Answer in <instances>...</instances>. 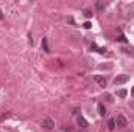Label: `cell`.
<instances>
[{"label":"cell","instance_id":"1","mask_svg":"<svg viewBox=\"0 0 134 132\" xmlns=\"http://www.w3.org/2000/svg\"><path fill=\"white\" fill-rule=\"evenodd\" d=\"M114 120H116V126H119V128H126L128 126V120L123 115H117V118H114Z\"/></svg>","mask_w":134,"mask_h":132},{"label":"cell","instance_id":"2","mask_svg":"<svg viewBox=\"0 0 134 132\" xmlns=\"http://www.w3.org/2000/svg\"><path fill=\"white\" fill-rule=\"evenodd\" d=\"M130 81V75H119L116 79H114V84L116 86H120V84H125Z\"/></svg>","mask_w":134,"mask_h":132},{"label":"cell","instance_id":"3","mask_svg":"<svg viewBox=\"0 0 134 132\" xmlns=\"http://www.w3.org/2000/svg\"><path fill=\"white\" fill-rule=\"evenodd\" d=\"M94 79H95V82H97L100 87H106V84H108L106 78H105V76H101V75H95V76H94Z\"/></svg>","mask_w":134,"mask_h":132},{"label":"cell","instance_id":"4","mask_svg":"<svg viewBox=\"0 0 134 132\" xmlns=\"http://www.w3.org/2000/svg\"><path fill=\"white\" fill-rule=\"evenodd\" d=\"M42 128H44V129H47V131H50V129H53V128H55V121H53L52 118H45V120L42 121Z\"/></svg>","mask_w":134,"mask_h":132},{"label":"cell","instance_id":"5","mask_svg":"<svg viewBox=\"0 0 134 132\" xmlns=\"http://www.w3.org/2000/svg\"><path fill=\"white\" fill-rule=\"evenodd\" d=\"M76 123H78V126H80V128H87V126H89V123L86 121V118H84V117H81V115H78V117H76Z\"/></svg>","mask_w":134,"mask_h":132},{"label":"cell","instance_id":"6","mask_svg":"<svg viewBox=\"0 0 134 132\" xmlns=\"http://www.w3.org/2000/svg\"><path fill=\"white\" fill-rule=\"evenodd\" d=\"M41 47H42V50H44L45 53H50V47H48V40H47V37H42Z\"/></svg>","mask_w":134,"mask_h":132},{"label":"cell","instance_id":"7","mask_svg":"<svg viewBox=\"0 0 134 132\" xmlns=\"http://www.w3.org/2000/svg\"><path fill=\"white\" fill-rule=\"evenodd\" d=\"M97 110H98V115H100V117H105V115L108 114V112H106V107H105L101 103L97 104Z\"/></svg>","mask_w":134,"mask_h":132},{"label":"cell","instance_id":"8","mask_svg":"<svg viewBox=\"0 0 134 132\" xmlns=\"http://www.w3.org/2000/svg\"><path fill=\"white\" fill-rule=\"evenodd\" d=\"M108 129H109V131H114V129H116V120H114V118H111V120L108 121Z\"/></svg>","mask_w":134,"mask_h":132},{"label":"cell","instance_id":"9","mask_svg":"<svg viewBox=\"0 0 134 132\" xmlns=\"http://www.w3.org/2000/svg\"><path fill=\"white\" fill-rule=\"evenodd\" d=\"M105 6H106V5H105L103 2H97V3H95V8H97V11H103V9H105Z\"/></svg>","mask_w":134,"mask_h":132},{"label":"cell","instance_id":"10","mask_svg":"<svg viewBox=\"0 0 134 132\" xmlns=\"http://www.w3.org/2000/svg\"><path fill=\"white\" fill-rule=\"evenodd\" d=\"M117 95H119V96H120V98H125V96H126V95H128V92H126V90H125V89H122V90H119V93H117Z\"/></svg>","mask_w":134,"mask_h":132},{"label":"cell","instance_id":"11","mask_svg":"<svg viewBox=\"0 0 134 132\" xmlns=\"http://www.w3.org/2000/svg\"><path fill=\"white\" fill-rule=\"evenodd\" d=\"M117 40H119V42H123V44H125V42H128V40H126V37H125L123 34H120V36L117 37Z\"/></svg>","mask_w":134,"mask_h":132},{"label":"cell","instance_id":"12","mask_svg":"<svg viewBox=\"0 0 134 132\" xmlns=\"http://www.w3.org/2000/svg\"><path fill=\"white\" fill-rule=\"evenodd\" d=\"M84 16H86L87 19H89V17H92V11H91V9H84Z\"/></svg>","mask_w":134,"mask_h":132},{"label":"cell","instance_id":"13","mask_svg":"<svg viewBox=\"0 0 134 132\" xmlns=\"http://www.w3.org/2000/svg\"><path fill=\"white\" fill-rule=\"evenodd\" d=\"M91 26H92V23H91V22H86V23H84V28H87V30H89Z\"/></svg>","mask_w":134,"mask_h":132},{"label":"cell","instance_id":"14","mask_svg":"<svg viewBox=\"0 0 134 132\" xmlns=\"http://www.w3.org/2000/svg\"><path fill=\"white\" fill-rule=\"evenodd\" d=\"M131 95H133V96H134V87H133V89H131Z\"/></svg>","mask_w":134,"mask_h":132},{"label":"cell","instance_id":"15","mask_svg":"<svg viewBox=\"0 0 134 132\" xmlns=\"http://www.w3.org/2000/svg\"><path fill=\"white\" fill-rule=\"evenodd\" d=\"M0 19H3V16H2V11H0Z\"/></svg>","mask_w":134,"mask_h":132}]
</instances>
